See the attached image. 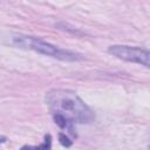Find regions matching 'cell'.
<instances>
[{"instance_id": "6da1fadb", "label": "cell", "mask_w": 150, "mask_h": 150, "mask_svg": "<svg viewBox=\"0 0 150 150\" xmlns=\"http://www.w3.org/2000/svg\"><path fill=\"white\" fill-rule=\"evenodd\" d=\"M46 103L55 123L71 136H76L74 123L83 124L95 120L93 110L73 90L61 88L52 89L46 94Z\"/></svg>"}, {"instance_id": "7a4b0ae2", "label": "cell", "mask_w": 150, "mask_h": 150, "mask_svg": "<svg viewBox=\"0 0 150 150\" xmlns=\"http://www.w3.org/2000/svg\"><path fill=\"white\" fill-rule=\"evenodd\" d=\"M13 43L16 47L23 48V49H30L39 54H43L61 61H79L82 60V56L77 53L60 48L57 46H54L47 41H43L40 38L30 36V35H15L13 36Z\"/></svg>"}, {"instance_id": "3957f363", "label": "cell", "mask_w": 150, "mask_h": 150, "mask_svg": "<svg viewBox=\"0 0 150 150\" xmlns=\"http://www.w3.org/2000/svg\"><path fill=\"white\" fill-rule=\"evenodd\" d=\"M108 53L117 59H121L127 62L137 63L144 67H149L150 63V54L148 49H143L134 46L125 45H114L108 48Z\"/></svg>"}, {"instance_id": "277c9868", "label": "cell", "mask_w": 150, "mask_h": 150, "mask_svg": "<svg viewBox=\"0 0 150 150\" xmlns=\"http://www.w3.org/2000/svg\"><path fill=\"white\" fill-rule=\"evenodd\" d=\"M59 139H60L61 144L64 145V146H70V145H71V141H70L64 134H62V132L59 135Z\"/></svg>"}, {"instance_id": "5b68a950", "label": "cell", "mask_w": 150, "mask_h": 150, "mask_svg": "<svg viewBox=\"0 0 150 150\" xmlns=\"http://www.w3.org/2000/svg\"><path fill=\"white\" fill-rule=\"evenodd\" d=\"M5 141H6V138H5V137H0V144H1V143H4Z\"/></svg>"}]
</instances>
